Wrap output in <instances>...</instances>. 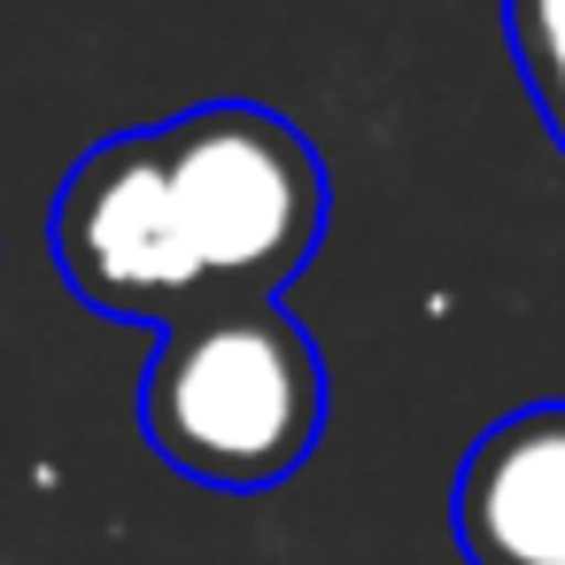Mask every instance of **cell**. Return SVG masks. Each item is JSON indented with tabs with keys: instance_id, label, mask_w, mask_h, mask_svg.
Listing matches in <instances>:
<instances>
[{
	"instance_id": "4",
	"label": "cell",
	"mask_w": 565,
	"mask_h": 565,
	"mask_svg": "<svg viewBox=\"0 0 565 565\" xmlns=\"http://www.w3.org/2000/svg\"><path fill=\"white\" fill-rule=\"evenodd\" d=\"M472 565H565V403L495 418L449 495Z\"/></svg>"
},
{
	"instance_id": "5",
	"label": "cell",
	"mask_w": 565,
	"mask_h": 565,
	"mask_svg": "<svg viewBox=\"0 0 565 565\" xmlns=\"http://www.w3.org/2000/svg\"><path fill=\"white\" fill-rule=\"evenodd\" d=\"M503 40L550 140L565 148V0H503Z\"/></svg>"
},
{
	"instance_id": "2",
	"label": "cell",
	"mask_w": 565,
	"mask_h": 565,
	"mask_svg": "<svg viewBox=\"0 0 565 565\" xmlns=\"http://www.w3.org/2000/svg\"><path fill=\"white\" fill-rule=\"evenodd\" d=\"M156 148L202 302L279 295L310 264L326 233V171L287 117L256 102H210L163 125Z\"/></svg>"
},
{
	"instance_id": "1",
	"label": "cell",
	"mask_w": 565,
	"mask_h": 565,
	"mask_svg": "<svg viewBox=\"0 0 565 565\" xmlns=\"http://www.w3.org/2000/svg\"><path fill=\"white\" fill-rule=\"evenodd\" d=\"M156 457L202 488H279L326 426V364L271 295H217L163 326L140 380Z\"/></svg>"
},
{
	"instance_id": "3",
	"label": "cell",
	"mask_w": 565,
	"mask_h": 565,
	"mask_svg": "<svg viewBox=\"0 0 565 565\" xmlns=\"http://www.w3.org/2000/svg\"><path fill=\"white\" fill-rule=\"evenodd\" d=\"M47 241H55L71 295L109 310V318H163L171 326L202 302L179 217H171L156 132H125V140H102L94 156H78V171L55 194Z\"/></svg>"
}]
</instances>
